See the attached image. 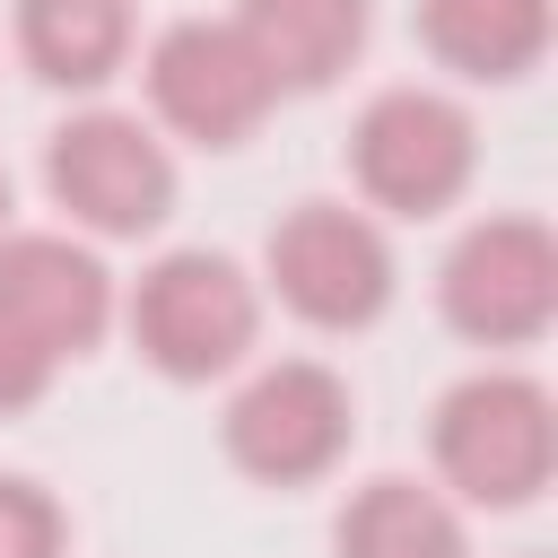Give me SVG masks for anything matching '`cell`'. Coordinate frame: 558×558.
Returning <instances> with one entry per match:
<instances>
[{"label":"cell","mask_w":558,"mask_h":558,"mask_svg":"<svg viewBox=\"0 0 558 558\" xmlns=\"http://www.w3.org/2000/svg\"><path fill=\"white\" fill-rule=\"evenodd\" d=\"M113 270L70 227H9L0 235V418L35 410L61 366H78L113 331Z\"/></svg>","instance_id":"obj_1"},{"label":"cell","mask_w":558,"mask_h":558,"mask_svg":"<svg viewBox=\"0 0 558 558\" xmlns=\"http://www.w3.org/2000/svg\"><path fill=\"white\" fill-rule=\"evenodd\" d=\"M131 323V349L166 375V384H218L253 357L262 340V279L235 262V253H209V244H174L157 253L131 296L113 305Z\"/></svg>","instance_id":"obj_2"},{"label":"cell","mask_w":558,"mask_h":558,"mask_svg":"<svg viewBox=\"0 0 558 558\" xmlns=\"http://www.w3.org/2000/svg\"><path fill=\"white\" fill-rule=\"evenodd\" d=\"M427 453H436V488L462 497V506H532L558 471V401L541 375H514V366H480L462 375L436 418H427Z\"/></svg>","instance_id":"obj_3"},{"label":"cell","mask_w":558,"mask_h":558,"mask_svg":"<svg viewBox=\"0 0 558 558\" xmlns=\"http://www.w3.org/2000/svg\"><path fill=\"white\" fill-rule=\"evenodd\" d=\"M44 192L87 244H140L174 218V157L140 113L87 105L44 140Z\"/></svg>","instance_id":"obj_4"},{"label":"cell","mask_w":558,"mask_h":558,"mask_svg":"<svg viewBox=\"0 0 558 558\" xmlns=\"http://www.w3.org/2000/svg\"><path fill=\"white\" fill-rule=\"evenodd\" d=\"M349 436H357V392L323 357H270V366H253L235 384L227 418H218L227 462L244 480H262V488H314V480H331L340 453H349Z\"/></svg>","instance_id":"obj_5"},{"label":"cell","mask_w":558,"mask_h":558,"mask_svg":"<svg viewBox=\"0 0 558 558\" xmlns=\"http://www.w3.org/2000/svg\"><path fill=\"white\" fill-rule=\"evenodd\" d=\"M349 174L384 218H445L480 174V122L445 87H384L349 122Z\"/></svg>","instance_id":"obj_6"},{"label":"cell","mask_w":558,"mask_h":558,"mask_svg":"<svg viewBox=\"0 0 558 558\" xmlns=\"http://www.w3.org/2000/svg\"><path fill=\"white\" fill-rule=\"evenodd\" d=\"M262 288L314 331H366L401 288L392 235L349 201H296L262 244Z\"/></svg>","instance_id":"obj_7"},{"label":"cell","mask_w":558,"mask_h":558,"mask_svg":"<svg viewBox=\"0 0 558 558\" xmlns=\"http://www.w3.org/2000/svg\"><path fill=\"white\" fill-rule=\"evenodd\" d=\"M436 305L480 349H532L558 323V235L532 209H497L462 227L436 270Z\"/></svg>","instance_id":"obj_8"},{"label":"cell","mask_w":558,"mask_h":558,"mask_svg":"<svg viewBox=\"0 0 558 558\" xmlns=\"http://www.w3.org/2000/svg\"><path fill=\"white\" fill-rule=\"evenodd\" d=\"M279 87L235 35V17H174L148 44V113L192 148H244L270 122Z\"/></svg>","instance_id":"obj_9"},{"label":"cell","mask_w":558,"mask_h":558,"mask_svg":"<svg viewBox=\"0 0 558 558\" xmlns=\"http://www.w3.org/2000/svg\"><path fill=\"white\" fill-rule=\"evenodd\" d=\"M235 35L253 44L279 96H323L357 70L375 35V0H235Z\"/></svg>","instance_id":"obj_10"},{"label":"cell","mask_w":558,"mask_h":558,"mask_svg":"<svg viewBox=\"0 0 558 558\" xmlns=\"http://www.w3.org/2000/svg\"><path fill=\"white\" fill-rule=\"evenodd\" d=\"M410 26L436 70L480 78V87H514L549 52V0H418Z\"/></svg>","instance_id":"obj_11"},{"label":"cell","mask_w":558,"mask_h":558,"mask_svg":"<svg viewBox=\"0 0 558 558\" xmlns=\"http://www.w3.org/2000/svg\"><path fill=\"white\" fill-rule=\"evenodd\" d=\"M9 35H17V61L44 87L96 96L105 78H122L140 17H131V0H17L9 9Z\"/></svg>","instance_id":"obj_12"},{"label":"cell","mask_w":558,"mask_h":558,"mask_svg":"<svg viewBox=\"0 0 558 558\" xmlns=\"http://www.w3.org/2000/svg\"><path fill=\"white\" fill-rule=\"evenodd\" d=\"M331 558H471V532L436 480L384 471L349 488V506L331 514Z\"/></svg>","instance_id":"obj_13"},{"label":"cell","mask_w":558,"mask_h":558,"mask_svg":"<svg viewBox=\"0 0 558 558\" xmlns=\"http://www.w3.org/2000/svg\"><path fill=\"white\" fill-rule=\"evenodd\" d=\"M70 549V514L44 480L0 471V558H61Z\"/></svg>","instance_id":"obj_14"},{"label":"cell","mask_w":558,"mask_h":558,"mask_svg":"<svg viewBox=\"0 0 558 558\" xmlns=\"http://www.w3.org/2000/svg\"><path fill=\"white\" fill-rule=\"evenodd\" d=\"M9 218H17V201H9V174H0V235H9Z\"/></svg>","instance_id":"obj_15"}]
</instances>
